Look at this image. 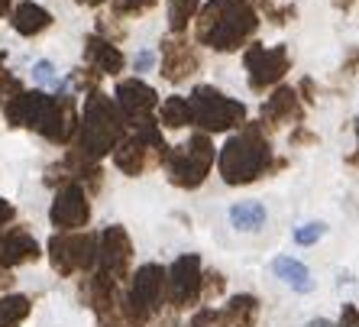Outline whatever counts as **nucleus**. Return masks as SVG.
Wrapping results in <instances>:
<instances>
[{"label": "nucleus", "mask_w": 359, "mask_h": 327, "mask_svg": "<svg viewBox=\"0 0 359 327\" xmlns=\"http://www.w3.org/2000/svg\"><path fill=\"white\" fill-rule=\"evenodd\" d=\"M194 36L217 52H233L250 39L259 26V13L250 0H208L198 10Z\"/></svg>", "instance_id": "obj_1"}, {"label": "nucleus", "mask_w": 359, "mask_h": 327, "mask_svg": "<svg viewBox=\"0 0 359 327\" xmlns=\"http://www.w3.org/2000/svg\"><path fill=\"white\" fill-rule=\"evenodd\" d=\"M126 136V120L117 110V104L107 94L88 91L84 101V114L78 117V133H75V152L91 162H100L107 152L117 149V143Z\"/></svg>", "instance_id": "obj_2"}, {"label": "nucleus", "mask_w": 359, "mask_h": 327, "mask_svg": "<svg viewBox=\"0 0 359 327\" xmlns=\"http://www.w3.org/2000/svg\"><path fill=\"white\" fill-rule=\"evenodd\" d=\"M272 168V146L259 126H246L224 143L217 172L226 185H250Z\"/></svg>", "instance_id": "obj_3"}, {"label": "nucleus", "mask_w": 359, "mask_h": 327, "mask_svg": "<svg viewBox=\"0 0 359 327\" xmlns=\"http://www.w3.org/2000/svg\"><path fill=\"white\" fill-rule=\"evenodd\" d=\"M165 305V269L146 262L130 276V288L120 295V314L126 327H146Z\"/></svg>", "instance_id": "obj_4"}, {"label": "nucleus", "mask_w": 359, "mask_h": 327, "mask_svg": "<svg viewBox=\"0 0 359 327\" xmlns=\"http://www.w3.org/2000/svg\"><path fill=\"white\" fill-rule=\"evenodd\" d=\"M162 166H165L168 182L175 185V188H188L191 192V188L204 185L210 166H214V143H210V136L194 133L188 143L168 149Z\"/></svg>", "instance_id": "obj_5"}, {"label": "nucleus", "mask_w": 359, "mask_h": 327, "mask_svg": "<svg viewBox=\"0 0 359 327\" xmlns=\"http://www.w3.org/2000/svg\"><path fill=\"white\" fill-rule=\"evenodd\" d=\"M188 101H191V124L201 126V133H224L246 120V107L210 84H198Z\"/></svg>", "instance_id": "obj_6"}, {"label": "nucleus", "mask_w": 359, "mask_h": 327, "mask_svg": "<svg viewBox=\"0 0 359 327\" xmlns=\"http://www.w3.org/2000/svg\"><path fill=\"white\" fill-rule=\"evenodd\" d=\"M49 262L59 276H78V272H94L97 262V234H52L49 240Z\"/></svg>", "instance_id": "obj_7"}, {"label": "nucleus", "mask_w": 359, "mask_h": 327, "mask_svg": "<svg viewBox=\"0 0 359 327\" xmlns=\"http://www.w3.org/2000/svg\"><path fill=\"white\" fill-rule=\"evenodd\" d=\"M201 279H204V269H201L198 253L178 256V260L165 269V302L175 311L201 305Z\"/></svg>", "instance_id": "obj_8"}, {"label": "nucleus", "mask_w": 359, "mask_h": 327, "mask_svg": "<svg viewBox=\"0 0 359 327\" xmlns=\"http://www.w3.org/2000/svg\"><path fill=\"white\" fill-rule=\"evenodd\" d=\"M130 262H133V240L120 224L107 227L97 234V262L94 272L114 279L117 286H123L130 279Z\"/></svg>", "instance_id": "obj_9"}, {"label": "nucleus", "mask_w": 359, "mask_h": 327, "mask_svg": "<svg viewBox=\"0 0 359 327\" xmlns=\"http://www.w3.org/2000/svg\"><path fill=\"white\" fill-rule=\"evenodd\" d=\"M246 72H250V88L252 91H266L272 84H278L285 78V72L292 68V55L285 46H250L246 55Z\"/></svg>", "instance_id": "obj_10"}, {"label": "nucleus", "mask_w": 359, "mask_h": 327, "mask_svg": "<svg viewBox=\"0 0 359 327\" xmlns=\"http://www.w3.org/2000/svg\"><path fill=\"white\" fill-rule=\"evenodd\" d=\"M36 133H42L49 143H72L78 133V104L75 98L68 94H49L46 98V107H42V117L36 124Z\"/></svg>", "instance_id": "obj_11"}, {"label": "nucleus", "mask_w": 359, "mask_h": 327, "mask_svg": "<svg viewBox=\"0 0 359 327\" xmlns=\"http://www.w3.org/2000/svg\"><path fill=\"white\" fill-rule=\"evenodd\" d=\"M49 220L59 234H78L81 227H88V220H91L88 188H81V185H62L49 208Z\"/></svg>", "instance_id": "obj_12"}, {"label": "nucleus", "mask_w": 359, "mask_h": 327, "mask_svg": "<svg viewBox=\"0 0 359 327\" xmlns=\"http://www.w3.org/2000/svg\"><path fill=\"white\" fill-rule=\"evenodd\" d=\"M117 110L123 114V120L130 126L142 124V120H152V114H156V107H159V94H156V88H149L146 81H140V78H126V81L117 84Z\"/></svg>", "instance_id": "obj_13"}, {"label": "nucleus", "mask_w": 359, "mask_h": 327, "mask_svg": "<svg viewBox=\"0 0 359 327\" xmlns=\"http://www.w3.org/2000/svg\"><path fill=\"white\" fill-rule=\"evenodd\" d=\"M42 256V246L26 227H10L0 230V269H17V266H29Z\"/></svg>", "instance_id": "obj_14"}, {"label": "nucleus", "mask_w": 359, "mask_h": 327, "mask_svg": "<svg viewBox=\"0 0 359 327\" xmlns=\"http://www.w3.org/2000/svg\"><path fill=\"white\" fill-rule=\"evenodd\" d=\"M84 65L91 68L94 75H117V72H123L126 59L110 39L91 33L84 39Z\"/></svg>", "instance_id": "obj_15"}, {"label": "nucleus", "mask_w": 359, "mask_h": 327, "mask_svg": "<svg viewBox=\"0 0 359 327\" xmlns=\"http://www.w3.org/2000/svg\"><path fill=\"white\" fill-rule=\"evenodd\" d=\"M46 91H17L13 98H7L4 104V117H7L10 126H29L36 130L42 117V107H46Z\"/></svg>", "instance_id": "obj_16"}, {"label": "nucleus", "mask_w": 359, "mask_h": 327, "mask_svg": "<svg viewBox=\"0 0 359 327\" xmlns=\"http://www.w3.org/2000/svg\"><path fill=\"white\" fill-rule=\"evenodd\" d=\"M198 68V55L191 52V46L182 39H165L162 42V78L172 84L184 81Z\"/></svg>", "instance_id": "obj_17"}, {"label": "nucleus", "mask_w": 359, "mask_h": 327, "mask_svg": "<svg viewBox=\"0 0 359 327\" xmlns=\"http://www.w3.org/2000/svg\"><path fill=\"white\" fill-rule=\"evenodd\" d=\"M301 117H304V107H301L294 88H278V91L262 104V124H269V126L298 124Z\"/></svg>", "instance_id": "obj_18"}, {"label": "nucleus", "mask_w": 359, "mask_h": 327, "mask_svg": "<svg viewBox=\"0 0 359 327\" xmlns=\"http://www.w3.org/2000/svg\"><path fill=\"white\" fill-rule=\"evenodd\" d=\"M10 26L17 29L20 36H39L46 33L52 26V13L46 7H39V4H33V0H20L17 7L10 10Z\"/></svg>", "instance_id": "obj_19"}, {"label": "nucleus", "mask_w": 359, "mask_h": 327, "mask_svg": "<svg viewBox=\"0 0 359 327\" xmlns=\"http://www.w3.org/2000/svg\"><path fill=\"white\" fill-rule=\"evenodd\" d=\"M259 318V302L252 295H233L220 308V327H256Z\"/></svg>", "instance_id": "obj_20"}, {"label": "nucleus", "mask_w": 359, "mask_h": 327, "mask_svg": "<svg viewBox=\"0 0 359 327\" xmlns=\"http://www.w3.org/2000/svg\"><path fill=\"white\" fill-rule=\"evenodd\" d=\"M272 272H276L292 292L308 295L311 288H314V279H311L308 266L301 260H294V256H276V260H272Z\"/></svg>", "instance_id": "obj_21"}, {"label": "nucleus", "mask_w": 359, "mask_h": 327, "mask_svg": "<svg viewBox=\"0 0 359 327\" xmlns=\"http://www.w3.org/2000/svg\"><path fill=\"white\" fill-rule=\"evenodd\" d=\"M33 311L29 295H0V327H23Z\"/></svg>", "instance_id": "obj_22"}, {"label": "nucleus", "mask_w": 359, "mask_h": 327, "mask_svg": "<svg viewBox=\"0 0 359 327\" xmlns=\"http://www.w3.org/2000/svg\"><path fill=\"white\" fill-rule=\"evenodd\" d=\"M230 224H233L236 230H246V234L259 230V227L266 224V204H259V201H236L233 208H230Z\"/></svg>", "instance_id": "obj_23"}, {"label": "nucleus", "mask_w": 359, "mask_h": 327, "mask_svg": "<svg viewBox=\"0 0 359 327\" xmlns=\"http://www.w3.org/2000/svg\"><path fill=\"white\" fill-rule=\"evenodd\" d=\"M159 124L168 130H182V126L191 124V101L175 94V98H165L159 107Z\"/></svg>", "instance_id": "obj_24"}, {"label": "nucleus", "mask_w": 359, "mask_h": 327, "mask_svg": "<svg viewBox=\"0 0 359 327\" xmlns=\"http://www.w3.org/2000/svg\"><path fill=\"white\" fill-rule=\"evenodd\" d=\"M201 10V0H168V29L172 33H184L188 23L198 17Z\"/></svg>", "instance_id": "obj_25"}, {"label": "nucleus", "mask_w": 359, "mask_h": 327, "mask_svg": "<svg viewBox=\"0 0 359 327\" xmlns=\"http://www.w3.org/2000/svg\"><path fill=\"white\" fill-rule=\"evenodd\" d=\"M159 0H110V7L117 17H140L146 10H152Z\"/></svg>", "instance_id": "obj_26"}, {"label": "nucleus", "mask_w": 359, "mask_h": 327, "mask_svg": "<svg viewBox=\"0 0 359 327\" xmlns=\"http://www.w3.org/2000/svg\"><path fill=\"white\" fill-rule=\"evenodd\" d=\"M324 234H327V224L311 220V224H301L298 230H294V243H298V246H314Z\"/></svg>", "instance_id": "obj_27"}, {"label": "nucleus", "mask_w": 359, "mask_h": 327, "mask_svg": "<svg viewBox=\"0 0 359 327\" xmlns=\"http://www.w3.org/2000/svg\"><path fill=\"white\" fill-rule=\"evenodd\" d=\"M226 288L224 276L220 272H204V279H201V302H214V298H220Z\"/></svg>", "instance_id": "obj_28"}, {"label": "nucleus", "mask_w": 359, "mask_h": 327, "mask_svg": "<svg viewBox=\"0 0 359 327\" xmlns=\"http://www.w3.org/2000/svg\"><path fill=\"white\" fill-rule=\"evenodd\" d=\"M33 78L39 84H49V88H59V75H55V65L52 62H36V68H33Z\"/></svg>", "instance_id": "obj_29"}, {"label": "nucleus", "mask_w": 359, "mask_h": 327, "mask_svg": "<svg viewBox=\"0 0 359 327\" xmlns=\"http://www.w3.org/2000/svg\"><path fill=\"white\" fill-rule=\"evenodd\" d=\"M13 218H17V208H13L7 198H0V230H4V227H7Z\"/></svg>", "instance_id": "obj_30"}, {"label": "nucleus", "mask_w": 359, "mask_h": 327, "mask_svg": "<svg viewBox=\"0 0 359 327\" xmlns=\"http://www.w3.org/2000/svg\"><path fill=\"white\" fill-rule=\"evenodd\" d=\"M340 327H359V311L353 305H343V314H340Z\"/></svg>", "instance_id": "obj_31"}, {"label": "nucleus", "mask_w": 359, "mask_h": 327, "mask_svg": "<svg viewBox=\"0 0 359 327\" xmlns=\"http://www.w3.org/2000/svg\"><path fill=\"white\" fill-rule=\"evenodd\" d=\"M133 65H136V72H149V68L156 65V55H152V52H140Z\"/></svg>", "instance_id": "obj_32"}, {"label": "nucleus", "mask_w": 359, "mask_h": 327, "mask_svg": "<svg viewBox=\"0 0 359 327\" xmlns=\"http://www.w3.org/2000/svg\"><path fill=\"white\" fill-rule=\"evenodd\" d=\"M10 286H13V276H10L7 269H0V295H7Z\"/></svg>", "instance_id": "obj_33"}, {"label": "nucleus", "mask_w": 359, "mask_h": 327, "mask_svg": "<svg viewBox=\"0 0 359 327\" xmlns=\"http://www.w3.org/2000/svg\"><path fill=\"white\" fill-rule=\"evenodd\" d=\"M304 327H337L334 321H327V318H314V321H308Z\"/></svg>", "instance_id": "obj_34"}, {"label": "nucleus", "mask_w": 359, "mask_h": 327, "mask_svg": "<svg viewBox=\"0 0 359 327\" xmlns=\"http://www.w3.org/2000/svg\"><path fill=\"white\" fill-rule=\"evenodd\" d=\"M10 10H13V0H0V17H4V13H10Z\"/></svg>", "instance_id": "obj_35"}, {"label": "nucleus", "mask_w": 359, "mask_h": 327, "mask_svg": "<svg viewBox=\"0 0 359 327\" xmlns=\"http://www.w3.org/2000/svg\"><path fill=\"white\" fill-rule=\"evenodd\" d=\"M78 4H81V7H100L104 0H78Z\"/></svg>", "instance_id": "obj_36"}, {"label": "nucleus", "mask_w": 359, "mask_h": 327, "mask_svg": "<svg viewBox=\"0 0 359 327\" xmlns=\"http://www.w3.org/2000/svg\"><path fill=\"white\" fill-rule=\"evenodd\" d=\"M356 140H359V120H356Z\"/></svg>", "instance_id": "obj_37"}, {"label": "nucleus", "mask_w": 359, "mask_h": 327, "mask_svg": "<svg viewBox=\"0 0 359 327\" xmlns=\"http://www.w3.org/2000/svg\"><path fill=\"white\" fill-rule=\"evenodd\" d=\"M0 104H4V98H0Z\"/></svg>", "instance_id": "obj_38"}, {"label": "nucleus", "mask_w": 359, "mask_h": 327, "mask_svg": "<svg viewBox=\"0 0 359 327\" xmlns=\"http://www.w3.org/2000/svg\"><path fill=\"white\" fill-rule=\"evenodd\" d=\"M256 4H262V0H256Z\"/></svg>", "instance_id": "obj_39"}]
</instances>
